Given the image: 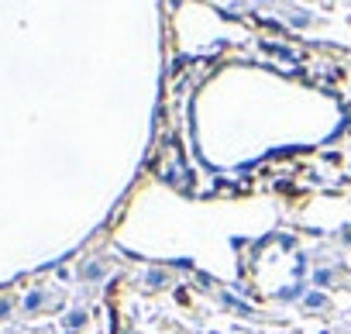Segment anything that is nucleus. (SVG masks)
Listing matches in <instances>:
<instances>
[{"label": "nucleus", "mask_w": 351, "mask_h": 334, "mask_svg": "<svg viewBox=\"0 0 351 334\" xmlns=\"http://www.w3.org/2000/svg\"><path fill=\"white\" fill-rule=\"evenodd\" d=\"M114 272V265L107 262V259H100V255H93V259H86V262H80V269H76V276H80V283H104L107 276Z\"/></svg>", "instance_id": "1"}, {"label": "nucleus", "mask_w": 351, "mask_h": 334, "mask_svg": "<svg viewBox=\"0 0 351 334\" xmlns=\"http://www.w3.org/2000/svg\"><path fill=\"white\" fill-rule=\"evenodd\" d=\"M172 286V272L165 269V265H148L145 269V276H141V289H148V293H162V289H169Z\"/></svg>", "instance_id": "2"}, {"label": "nucleus", "mask_w": 351, "mask_h": 334, "mask_svg": "<svg viewBox=\"0 0 351 334\" xmlns=\"http://www.w3.org/2000/svg\"><path fill=\"white\" fill-rule=\"evenodd\" d=\"M52 303H56V293H49V289H42V286H38V289H28V293H25V300H21V310L32 317V313H42V310H49Z\"/></svg>", "instance_id": "3"}, {"label": "nucleus", "mask_w": 351, "mask_h": 334, "mask_svg": "<svg viewBox=\"0 0 351 334\" xmlns=\"http://www.w3.org/2000/svg\"><path fill=\"white\" fill-rule=\"evenodd\" d=\"M300 310H303V313H327V310H330V293L310 286V289L303 293V300H300Z\"/></svg>", "instance_id": "4"}, {"label": "nucleus", "mask_w": 351, "mask_h": 334, "mask_svg": "<svg viewBox=\"0 0 351 334\" xmlns=\"http://www.w3.org/2000/svg\"><path fill=\"white\" fill-rule=\"evenodd\" d=\"M86 324H90V310H86V307H69V310L62 313V331H66V334H80Z\"/></svg>", "instance_id": "5"}, {"label": "nucleus", "mask_w": 351, "mask_h": 334, "mask_svg": "<svg viewBox=\"0 0 351 334\" xmlns=\"http://www.w3.org/2000/svg\"><path fill=\"white\" fill-rule=\"evenodd\" d=\"M217 303L224 307V310H231V313H245V317H255V307L252 303H245V300H238L231 289H217Z\"/></svg>", "instance_id": "6"}, {"label": "nucleus", "mask_w": 351, "mask_h": 334, "mask_svg": "<svg viewBox=\"0 0 351 334\" xmlns=\"http://www.w3.org/2000/svg\"><path fill=\"white\" fill-rule=\"evenodd\" d=\"M334 283H337V269H334V265H317V269L310 272V286H313V289H327V293H330Z\"/></svg>", "instance_id": "7"}, {"label": "nucleus", "mask_w": 351, "mask_h": 334, "mask_svg": "<svg viewBox=\"0 0 351 334\" xmlns=\"http://www.w3.org/2000/svg\"><path fill=\"white\" fill-rule=\"evenodd\" d=\"M303 293H306V289H303V286H286V289H279V293H276V296H279V300H282V303H293V300H296V303H300V300H303Z\"/></svg>", "instance_id": "8"}, {"label": "nucleus", "mask_w": 351, "mask_h": 334, "mask_svg": "<svg viewBox=\"0 0 351 334\" xmlns=\"http://www.w3.org/2000/svg\"><path fill=\"white\" fill-rule=\"evenodd\" d=\"M289 25H293V28H310V25H313V18H310L306 11H296V14L289 18Z\"/></svg>", "instance_id": "9"}, {"label": "nucleus", "mask_w": 351, "mask_h": 334, "mask_svg": "<svg viewBox=\"0 0 351 334\" xmlns=\"http://www.w3.org/2000/svg\"><path fill=\"white\" fill-rule=\"evenodd\" d=\"M11 310H14V300L11 296H0V320H8Z\"/></svg>", "instance_id": "10"}, {"label": "nucleus", "mask_w": 351, "mask_h": 334, "mask_svg": "<svg viewBox=\"0 0 351 334\" xmlns=\"http://www.w3.org/2000/svg\"><path fill=\"white\" fill-rule=\"evenodd\" d=\"M341 241H344V245H351V224H344V228H341Z\"/></svg>", "instance_id": "11"}, {"label": "nucleus", "mask_w": 351, "mask_h": 334, "mask_svg": "<svg viewBox=\"0 0 351 334\" xmlns=\"http://www.w3.org/2000/svg\"><path fill=\"white\" fill-rule=\"evenodd\" d=\"M255 4H258V8H269V4H276V0H255Z\"/></svg>", "instance_id": "12"}, {"label": "nucleus", "mask_w": 351, "mask_h": 334, "mask_svg": "<svg viewBox=\"0 0 351 334\" xmlns=\"http://www.w3.org/2000/svg\"><path fill=\"white\" fill-rule=\"evenodd\" d=\"M320 334H330V331H320Z\"/></svg>", "instance_id": "13"}, {"label": "nucleus", "mask_w": 351, "mask_h": 334, "mask_svg": "<svg viewBox=\"0 0 351 334\" xmlns=\"http://www.w3.org/2000/svg\"><path fill=\"white\" fill-rule=\"evenodd\" d=\"M348 293H351V283H348Z\"/></svg>", "instance_id": "14"}, {"label": "nucleus", "mask_w": 351, "mask_h": 334, "mask_svg": "<svg viewBox=\"0 0 351 334\" xmlns=\"http://www.w3.org/2000/svg\"><path fill=\"white\" fill-rule=\"evenodd\" d=\"M8 334H18V331H8Z\"/></svg>", "instance_id": "15"}]
</instances>
